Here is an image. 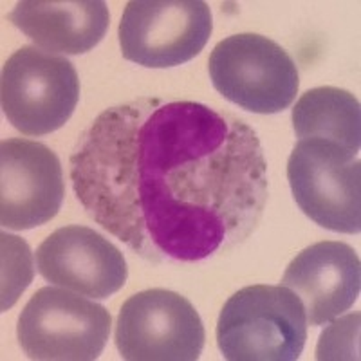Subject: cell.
<instances>
[{
    "label": "cell",
    "mask_w": 361,
    "mask_h": 361,
    "mask_svg": "<svg viewBox=\"0 0 361 361\" xmlns=\"http://www.w3.org/2000/svg\"><path fill=\"white\" fill-rule=\"evenodd\" d=\"M307 340V318L286 286H247L222 307L217 345L230 361H295Z\"/></svg>",
    "instance_id": "cell-2"
},
{
    "label": "cell",
    "mask_w": 361,
    "mask_h": 361,
    "mask_svg": "<svg viewBox=\"0 0 361 361\" xmlns=\"http://www.w3.org/2000/svg\"><path fill=\"white\" fill-rule=\"evenodd\" d=\"M71 180L85 214L148 262H201L246 243L269 195L259 135L231 112L143 96L80 135Z\"/></svg>",
    "instance_id": "cell-1"
},
{
    "label": "cell",
    "mask_w": 361,
    "mask_h": 361,
    "mask_svg": "<svg viewBox=\"0 0 361 361\" xmlns=\"http://www.w3.org/2000/svg\"><path fill=\"white\" fill-rule=\"evenodd\" d=\"M293 128L300 140H327L360 152L361 109L349 90L316 87L300 96L293 107Z\"/></svg>",
    "instance_id": "cell-13"
},
{
    "label": "cell",
    "mask_w": 361,
    "mask_h": 361,
    "mask_svg": "<svg viewBox=\"0 0 361 361\" xmlns=\"http://www.w3.org/2000/svg\"><path fill=\"white\" fill-rule=\"evenodd\" d=\"M38 273L53 286L90 298H109L123 288V253L89 226L58 228L37 250Z\"/></svg>",
    "instance_id": "cell-10"
},
{
    "label": "cell",
    "mask_w": 361,
    "mask_h": 361,
    "mask_svg": "<svg viewBox=\"0 0 361 361\" xmlns=\"http://www.w3.org/2000/svg\"><path fill=\"white\" fill-rule=\"evenodd\" d=\"M78 99V73L66 56L24 45L2 67V112L22 134L45 135L62 128Z\"/></svg>",
    "instance_id": "cell-4"
},
{
    "label": "cell",
    "mask_w": 361,
    "mask_h": 361,
    "mask_svg": "<svg viewBox=\"0 0 361 361\" xmlns=\"http://www.w3.org/2000/svg\"><path fill=\"white\" fill-rule=\"evenodd\" d=\"M114 340L128 361H195L206 334L188 298L157 288L135 293L121 305Z\"/></svg>",
    "instance_id": "cell-8"
},
{
    "label": "cell",
    "mask_w": 361,
    "mask_h": 361,
    "mask_svg": "<svg viewBox=\"0 0 361 361\" xmlns=\"http://www.w3.org/2000/svg\"><path fill=\"white\" fill-rule=\"evenodd\" d=\"M66 195L62 164L44 143L13 137L0 145V224L22 231L49 222Z\"/></svg>",
    "instance_id": "cell-9"
},
{
    "label": "cell",
    "mask_w": 361,
    "mask_h": 361,
    "mask_svg": "<svg viewBox=\"0 0 361 361\" xmlns=\"http://www.w3.org/2000/svg\"><path fill=\"white\" fill-rule=\"evenodd\" d=\"M111 312L80 293L42 288L18 316L17 336L29 360H98L111 334Z\"/></svg>",
    "instance_id": "cell-5"
},
{
    "label": "cell",
    "mask_w": 361,
    "mask_h": 361,
    "mask_svg": "<svg viewBox=\"0 0 361 361\" xmlns=\"http://www.w3.org/2000/svg\"><path fill=\"white\" fill-rule=\"evenodd\" d=\"M311 325H325L349 311L360 296V257L349 244L324 240L300 251L282 276Z\"/></svg>",
    "instance_id": "cell-11"
},
{
    "label": "cell",
    "mask_w": 361,
    "mask_h": 361,
    "mask_svg": "<svg viewBox=\"0 0 361 361\" xmlns=\"http://www.w3.org/2000/svg\"><path fill=\"white\" fill-rule=\"evenodd\" d=\"M212 31V9L202 0H130L118 37L128 62L166 69L201 54Z\"/></svg>",
    "instance_id": "cell-7"
},
{
    "label": "cell",
    "mask_w": 361,
    "mask_h": 361,
    "mask_svg": "<svg viewBox=\"0 0 361 361\" xmlns=\"http://www.w3.org/2000/svg\"><path fill=\"white\" fill-rule=\"evenodd\" d=\"M33 280L31 251L22 238L2 233V311L15 305Z\"/></svg>",
    "instance_id": "cell-14"
},
{
    "label": "cell",
    "mask_w": 361,
    "mask_h": 361,
    "mask_svg": "<svg viewBox=\"0 0 361 361\" xmlns=\"http://www.w3.org/2000/svg\"><path fill=\"white\" fill-rule=\"evenodd\" d=\"M288 180L300 209L334 233L361 231L357 154L327 140H300L288 159Z\"/></svg>",
    "instance_id": "cell-6"
},
{
    "label": "cell",
    "mask_w": 361,
    "mask_h": 361,
    "mask_svg": "<svg viewBox=\"0 0 361 361\" xmlns=\"http://www.w3.org/2000/svg\"><path fill=\"white\" fill-rule=\"evenodd\" d=\"M8 18L38 47L62 54L89 53L111 24L103 0H24Z\"/></svg>",
    "instance_id": "cell-12"
},
{
    "label": "cell",
    "mask_w": 361,
    "mask_h": 361,
    "mask_svg": "<svg viewBox=\"0 0 361 361\" xmlns=\"http://www.w3.org/2000/svg\"><path fill=\"white\" fill-rule=\"evenodd\" d=\"M215 89L244 111L276 114L291 107L298 94L296 63L282 45L257 33L224 38L208 60Z\"/></svg>",
    "instance_id": "cell-3"
}]
</instances>
